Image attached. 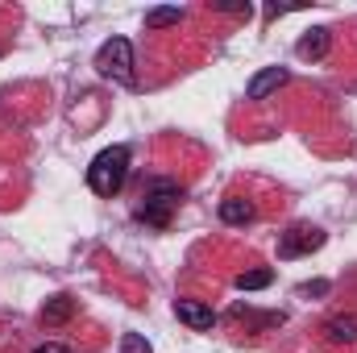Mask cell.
I'll return each mask as SVG.
<instances>
[{
    "label": "cell",
    "instance_id": "cell-1",
    "mask_svg": "<svg viewBox=\"0 0 357 353\" xmlns=\"http://www.w3.org/2000/svg\"><path fill=\"white\" fill-rule=\"evenodd\" d=\"M125 179H129V150H125V146H108V150H100V154L91 158L88 187L96 195L112 200V195L125 187Z\"/></svg>",
    "mask_w": 357,
    "mask_h": 353
},
{
    "label": "cell",
    "instance_id": "cell-2",
    "mask_svg": "<svg viewBox=\"0 0 357 353\" xmlns=\"http://www.w3.org/2000/svg\"><path fill=\"white\" fill-rule=\"evenodd\" d=\"M178 200H183V187H178L175 179H150V183L142 187L137 216H142L146 225H154V229H167L171 216H175V208H178Z\"/></svg>",
    "mask_w": 357,
    "mask_h": 353
},
{
    "label": "cell",
    "instance_id": "cell-3",
    "mask_svg": "<svg viewBox=\"0 0 357 353\" xmlns=\"http://www.w3.org/2000/svg\"><path fill=\"white\" fill-rule=\"evenodd\" d=\"M96 71H100V80H112L121 88H133L137 75H133V46H129V38H108L96 50Z\"/></svg>",
    "mask_w": 357,
    "mask_h": 353
},
{
    "label": "cell",
    "instance_id": "cell-4",
    "mask_svg": "<svg viewBox=\"0 0 357 353\" xmlns=\"http://www.w3.org/2000/svg\"><path fill=\"white\" fill-rule=\"evenodd\" d=\"M320 246H324V233L316 225H291L278 237V258H303V254H312Z\"/></svg>",
    "mask_w": 357,
    "mask_h": 353
},
{
    "label": "cell",
    "instance_id": "cell-5",
    "mask_svg": "<svg viewBox=\"0 0 357 353\" xmlns=\"http://www.w3.org/2000/svg\"><path fill=\"white\" fill-rule=\"evenodd\" d=\"M175 316L187 329H195V333H208L216 324V312L208 303H199V299H175Z\"/></svg>",
    "mask_w": 357,
    "mask_h": 353
},
{
    "label": "cell",
    "instance_id": "cell-6",
    "mask_svg": "<svg viewBox=\"0 0 357 353\" xmlns=\"http://www.w3.org/2000/svg\"><path fill=\"white\" fill-rule=\"evenodd\" d=\"M287 80H291V75H287L282 67H266V71H258V75L245 84V100H266L270 91H278Z\"/></svg>",
    "mask_w": 357,
    "mask_h": 353
},
{
    "label": "cell",
    "instance_id": "cell-7",
    "mask_svg": "<svg viewBox=\"0 0 357 353\" xmlns=\"http://www.w3.org/2000/svg\"><path fill=\"white\" fill-rule=\"evenodd\" d=\"M254 216H258V208H254L250 200H241V195L220 200V220H225V225H250Z\"/></svg>",
    "mask_w": 357,
    "mask_h": 353
},
{
    "label": "cell",
    "instance_id": "cell-8",
    "mask_svg": "<svg viewBox=\"0 0 357 353\" xmlns=\"http://www.w3.org/2000/svg\"><path fill=\"white\" fill-rule=\"evenodd\" d=\"M75 316V299L71 295H54V299H46V308H42V324H67Z\"/></svg>",
    "mask_w": 357,
    "mask_h": 353
},
{
    "label": "cell",
    "instance_id": "cell-9",
    "mask_svg": "<svg viewBox=\"0 0 357 353\" xmlns=\"http://www.w3.org/2000/svg\"><path fill=\"white\" fill-rule=\"evenodd\" d=\"M324 333H328L333 345H357V320L354 316H333L324 324Z\"/></svg>",
    "mask_w": 357,
    "mask_h": 353
},
{
    "label": "cell",
    "instance_id": "cell-10",
    "mask_svg": "<svg viewBox=\"0 0 357 353\" xmlns=\"http://www.w3.org/2000/svg\"><path fill=\"white\" fill-rule=\"evenodd\" d=\"M295 50H299L303 59H324V54H328V29H312V33H303Z\"/></svg>",
    "mask_w": 357,
    "mask_h": 353
},
{
    "label": "cell",
    "instance_id": "cell-11",
    "mask_svg": "<svg viewBox=\"0 0 357 353\" xmlns=\"http://www.w3.org/2000/svg\"><path fill=\"white\" fill-rule=\"evenodd\" d=\"M183 13L178 8H150L146 13V29H167V25H178Z\"/></svg>",
    "mask_w": 357,
    "mask_h": 353
},
{
    "label": "cell",
    "instance_id": "cell-12",
    "mask_svg": "<svg viewBox=\"0 0 357 353\" xmlns=\"http://www.w3.org/2000/svg\"><path fill=\"white\" fill-rule=\"evenodd\" d=\"M270 270H241L237 274V291H262V287H270Z\"/></svg>",
    "mask_w": 357,
    "mask_h": 353
},
{
    "label": "cell",
    "instance_id": "cell-13",
    "mask_svg": "<svg viewBox=\"0 0 357 353\" xmlns=\"http://www.w3.org/2000/svg\"><path fill=\"white\" fill-rule=\"evenodd\" d=\"M121 353H154V350H150V341L142 333H125L121 337Z\"/></svg>",
    "mask_w": 357,
    "mask_h": 353
},
{
    "label": "cell",
    "instance_id": "cell-14",
    "mask_svg": "<svg viewBox=\"0 0 357 353\" xmlns=\"http://www.w3.org/2000/svg\"><path fill=\"white\" fill-rule=\"evenodd\" d=\"M33 353H71V345H63V341H46V345H38Z\"/></svg>",
    "mask_w": 357,
    "mask_h": 353
},
{
    "label": "cell",
    "instance_id": "cell-15",
    "mask_svg": "<svg viewBox=\"0 0 357 353\" xmlns=\"http://www.w3.org/2000/svg\"><path fill=\"white\" fill-rule=\"evenodd\" d=\"M328 291V283H303L299 287V295H324Z\"/></svg>",
    "mask_w": 357,
    "mask_h": 353
}]
</instances>
